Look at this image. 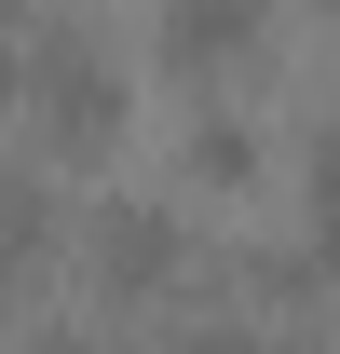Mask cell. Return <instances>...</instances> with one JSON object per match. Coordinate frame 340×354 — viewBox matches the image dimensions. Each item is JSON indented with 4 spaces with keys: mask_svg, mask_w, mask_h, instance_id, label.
<instances>
[{
    "mask_svg": "<svg viewBox=\"0 0 340 354\" xmlns=\"http://www.w3.org/2000/svg\"><path fill=\"white\" fill-rule=\"evenodd\" d=\"M14 95L55 123V150H95V136H123V55L95 41V28H28L14 41Z\"/></svg>",
    "mask_w": 340,
    "mask_h": 354,
    "instance_id": "6da1fadb",
    "label": "cell"
},
{
    "mask_svg": "<svg viewBox=\"0 0 340 354\" xmlns=\"http://www.w3.org/2000/svg\"><path fill=\"white\" fill-rule=\"evenodd\" d=\"M82 245H95V272H109V286H164V272H177V205H150V191H109Z\"/></svg>",
    "mask_w": 340,
    "mask_h": 354,
    "instance_id": "7a4b0ae2",
    "label": "cell"
},
{
    "mask_svg": "<svg viewBox=\"0 0 340 354\" xmlns=\"http://www.w3.org/2000/svg\"><path fill=\"white\" fill-rule=\"evenodd\" d=\"M150 55H164V68H232V55H258V14L245 0H191V14L150 28Z\"/></svg>",
    "mask_w": 340,
    "mask_h": 354,
    "instance_id": "3957f363",
    "label": "cell"
},
{
    "mask_svg": "<svg viewBox=\"0 0 340 354\" xmlns=\"http://www.w3.org/2000/svg\"><path fill=\"white\" fill-rule=\"evenodd\" d=\"M55 245V177H0V286Z\"/></svg>",
    "mask_w": 340,
    "mask_h": 354,
    "instance_id": "277c9868",
    "label": "cell"
},
{
    "mask_svg": "<svg viewBox=\"0 0 340 354\" xmlns=\"http://www.w3.org/2000/svg\"><path fill=\"white\" fill-rule=\"evenodd\" d=\"M299 272H340V123L313 136V232H299Z\"/></svg>",
    "mask_w": 340,
    "mask_h": 354,
    "instance_id": "5b68a950",
    "label": "cell"
},
{
    "mask_svg": "<svg viewBox=\"0 0 340 354\" xmlns=\"http://www.w3.org/2000/svg\"><path fill=\"white\" fill-rule=\"evenodd\" d=\"M191 177H258V136H245V109H191Z\"/></svg>",
    "mask_w": 340,
    "mask_h": 354,
    "instance_id": "8992f818",
    "label": "cell"
},
{
    "mask_svg": "<svg viewBox=\"0 0 340 354\" xmlns=\"http://www.w3.org/2000/svg\"><path fill=\"white\" fill-rule=\"evenodd\" d=\"M28 354H123V341H109V327H41Z\"/></svg>",
    "mask_w": 340,
    "mask_h": 354,
    "instance_id": "52a82bcc",
    "label": "cell"
},
{
    "mask_svg": "<svg viewBox=\"0 0 340 354\" xmlns=\"http://www.w3.org/2000/svg\"><path fill=\"white\" fill-rule=\"evenodd\" d=\"M0 109H14V55H0Z\"/></svg>",
    "mask_w": 340,
    "mask_h": 354,
    "instance_id": "ba28073f",
    "label": "cell"
}]
</instances>
